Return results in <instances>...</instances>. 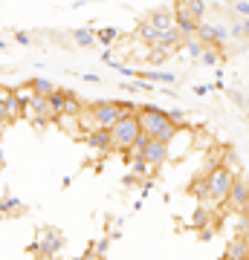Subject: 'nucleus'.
<instances>
[{
  "label": "nucleus",
  "mask_w": 249,
  "mask_h": 260,
  "mask_svg": "<svg viewBox=\"0 0 249 260\" xmlns=\"http://www.w3.org/2000/svg\"><path fill=\"white\" fill-rule=\"evenodd\" d=\"M235 12H238L240 18L246 20V18H249V3H235Z\"/></svg>",
  "instance_id": "28"
},
{
  "label": "nucleus",
  "mask_w": 249,
  "mask_h": 260,
  "mask_svg": "<svg viewBox=\"0 0 249 260\" xmlns=\"http://www.w3.org/2000/svg\"><path fill=\"white\" fill-rule=\"evenodd\" d=\"M185 49H188V55H191L194 61H203V55H206V49H209V47H203V44H200V38H197V41H188Z\"/></svg>",
  "instance_id": "20"
},
{
  "label": "nucleus",
  "mask_w": 249,
  "mask_h": 260,
  "mask_svg": "<svg viewBox=\"0 0 249 260\" xmlns=\"http://www.w3.org/2000/svg\"><path fill=\"white\" fill-rule=\"evenodd\" d=\"M185 6H188V12H191V18H194V20H203L206 3H200V0H185Z\"/></svg>",
  "instance_id": "23"
},
{
  "label": "nucleus",
  "mask_w": 249,
  "mask_h": 260,
  "mask_svg": "<svg viewBox=\"0 0 249 260\" xmlns=\"http://www.w3.org/2000/svg\"><path fill=\"white\" fill-rule=\"evenodd\" d=\"M206 177H209V194H212V200L223 205L232 194V185L238 182V174L226 165H212V171Z\"/></svg>",
  "instance_id": "3"
},
{
  "label": "nucleus",
  "mask_w": 249,
  "mask_h": 260,
  "mask_svg": "<svg viewBox=\"0 0 249 260\" xmlns=\"http://www.w3.org/2000/svg\"><path fill=\"white\" fill-rule=\"evenodd\" d=\"M107 246H110V240H107V237L96 240V246H93V251H90V257H104V254H107Z\"/></svg>",
  "instance_id": "24"
},
{
  "label": "nucleus",
  "mask_w": 249,
  "mask_h": 260,
  "mask_svg": "<svg viewBox=\"0 0 249 260\" xmlns=\"http://www.w3.org/2000/svg\"><path fill=\"white\" fill-rule=\"evenodd\" d=\"M142 159L148 162V168H162L165 165V159H168V145L151 139V145H148V150H145V156Z\"/></svg>",
  "instance_id": "8"
},
{
  "label": "nucleus",
  "mask_w": 249,
  "mask_h": 260,
  "mask_svg": "<svg viewBox=\"0 0 249 260\" xmlns=\"http://www.w3.org/2000/svg\"><path fill=\"white\" fill-rule=\"evenodd\" d=\"M139 124H142V133H145V136L159 139V136L174 124V121H171V116H168L165 110L151 107V104H142V107H139Z\"/></svg>",
  "instance_id": "4"
},
{
  "label": "nucleus",
  "mask_w": 249,
  "mask_h": 260,
  "mask_svg": "<svg viewBox=\"0 0 249 260\" xmlns=\"http://www.w3.org/2000/svg\"><path fill=\"white\" fill-rule=\"evenodd\" d=\"M148 23L154 29H159V32H168V29H177V15H174V9L159 6V9H154L148 15Z\"/></svg>",
  "instance_id": "6"
},
{
  "label": "nucleus",
  "mask_w": 249,
  "mask_h": 260,
  "mask_svg": "<svg viewBox=\"0 0 249 260\" xmlns=\"http://www.w3.org/2000/svg\"><path fill=\"white\" fill-rule=\"evenodd\" d=\"M116 38H119V32H116L113 26H104V29H99V32H96V41H99V44H104V47H107V44H113Z\"/></svg>",
  "instance_id": "21"
},
{
  "label": "nucleus",
  "mask_w": 249,
  "mask_h": 260,
  "mask_svg": "<svg viewBox=\"0 0 249 260\" xmlns=\"http://www.w3.org/2000/svg\"><path fill=\"white\" fill-rule=\"evenodd\" d=\"M84 139H87V145H90L93 150H102V153H110V150H113L110 130H90Z\"/></svg>",
  "instance_id": "10"
},
{
  "label": "nucleus",
  "mask_w": 249,
  "mask_h": 260,
  "mask_svg": "<svg viewBox=\"0 0 249 260\" xmlns=\"http://www.w3.org/2000/svg\"><path fill=\"white\" fill-rule=\"evenodd\" d=\"M194 225H197L200 232H206V229H209V208H203V205H200V208L194 211Z\"/></svg>",
  "instance_id": "22"
},
{
  "label": "nucleus",
  "mask_w": 249,
  "mask_h": 260,
  "mask_svg": "<svg viewBox=\"0 0 249 260\" xmlns=\"http://www.w3.org/2000/svg\"><path fill=\"white\" fill-rule=\"evenodd\" d=\"M0 113H3V124H9V121H15L20 116V102L15 99V93L3 90V95H0Z\"/></svg>",
  "instance_id": "9"
},
{
  "label": "nucleus",
  "mask_w": 249,
  "mask_h": 260,
  "mask_svg": "<svg viewBox=\"0 0 249 260\" xmlns=\"http://www.w3.org/2000/svg\"><path fill=\"white\" fill-rule=\"evenodd\" d=\"M220 61V49H206V55H203V61L200 64H209V67H214Z\"/></svg>",
  "instance_id": "25"
},
{
  "label": "nucleus",
  "mask_w": 249,
  "mask_h": 260,
  "mask_svg": "<svg viewBox=\"0 0 249 260\" xmlns=\"http://www.w3.org/2000/svg\"><path fill=\"white\" fill-rule=\"evenodd\" d=\"M168 58H171V49H165V47H154V49H151V52L145 55V61H148L151 67H157V64H165Z\"/></svg>",
  "instance_id": "17"
},
{
  "label": "nucleus",
  "mask_w": 249,
  "mask_h": 260,
  "mask_svg": "<svg viewBox=\"0 0 249 260\" xmlns=\"http://www.w3.org/2000/svg\"><path fill=\"white\" fill-rule=\"evenodd\" d=\"M246 107H249V95H246Z\"/></svg>",
  "instance_id": "35"
},
{
  "label": "nucleus",
  "mask_w": 249,
  "mask_h": 260,
  "mask_svg": "<svg viewBox=\"0 0 249 260\" xmlns=\"http://www.w3.org/2000/svg\"><path fill=\"white\" fill-rule=\"evenodd\" d=\"M113 136V150H122V153H130V148L136 145V139L142 136V124H139V113H125L122 121L110 130Z\"/></svg>",
  "instance_id": "1"
},
{
  "label": "nucleus",
  "mask_w": 249,
  "mask_h": 260,
  "mask_svg": "<svg viewBox=\"0 0 249 260\" xmlns=\"http://www.w3.org/2000/svg\"><path fill=\"white\" fill-rule=\"evenodd\" d=\"M139 38H142L145 44H151V47H159V38H162V32H159V29H154V26L145 20V23L139 26Z\"/></svg>",
  "instance_id": "16"
},
{
  "label": "nucleus",
  "mask_w": 249,
  "mask_h": 260,
  "mask_svg": "<svg viewBox=\"0 0 249 260\" xmlns=\"http://www.w3.org/2000/svg\"><path fill=\"white\" fill-rule=\"evenodd\" d=\"M200 44H203V47H212V49H220V32H217V26H214V23H200Z\"/></svg>",
  "instance_id": "12"
},
{
  "label": "nucleus",
  "mask_w": 249,
  "mask_h": 260,
  "mask_svg": "<svg viewBox=\"0 0 249 260\" xmlns=\"http://www.w3.org/2000/svg\"><path fill=\"white\" fill-rule=\"evenodd\" d=\"M229 99L238 104V107H246V95L240 93V90H229Z\"/></svg>",
  "instance_id": "27"
},
{
  "label": "nucleus",
  "mask_w": 249,
  "mask_h": 260,
  "mask_svg": "<svg viewBox=\"0 0 249 260\" xmlns=\"http://www.w3.org/2000/svg\"><path fill=\"white\" fill-rule=\"evenodd\" d=\"M174 15H177V29H180V35H183L185 44H188V41H197V35H200V20L191 18L188 6H185V3H177Z\"/></svg>",
  "instance_id": "5"
},
{
  "label": "nucleus",
  "mask_w": 249,
  "mask_h": 260,
  "mask_svg": "<svg viewBox=\"0 0 249 260\" xmlns=\"http://www.w3.org/2000/svg\"><path fill=\"white\" fill-rule=\"evenodd\" d=\"M136 75H142L148 81H157V84H177V75H171V73H136Z\"/></svg>",
  "instance_id": "19"
},
{
  "label": "nucleus",
  "mask_w": 249,
  "mask_h": 260,
  "mask_svg": "<svg viewBox=\"0 0 249 260\" xmlns=\"http://www.w3.org/2000/svg\"><path fill=\"white\" fill-rule=\"evenodd\" d=\"M246 240H249V237H246Z\"/></svg>",
  "instance_id": "37"
},
{
  "label": "nucleus",
  "mask_w": 249,
  "mask_h": 260,
  "mask_svg": "<svg viewBox=\"0 0 249 260\" xmlns=\"http://www.w3.org/2000/svg\"><path fill=\"white\" fill-rule=\"evenodd\" d=\"M168 116H171V121H177V124H180V119H183L185 113L183 110H168Z\"/></svg>",
  "instance_id": "31"
},
{
  "label": "nucleus",
  "mask_w": 249,
  "mask_h": 260,
  "mask_svg": "<svg viewBox=\"0 0 249 260\" xmlns=\"http://www.w3.org/2000/svg\"><path fill=\"white\" fill-rule=\"evenodd\" d=\"M73 41L78 44V47H93V44H96V32L81 26V29H75L73 32Z\"/></svg>",
  "instance_id": "18"
},
{
  "label": "nucleus",
  "mask_w": 249,
  "mask_h": 260,
  "mask_svg": "<svg viewBox=\"0 0 249 260\" xmlns=\"http://www.w3.org/2000/svg\"><path fill=\"white\" fill-rule=\"evenodd\" d=\"M226 203H229L238 214L243 211V205L249 203V182L243 177H238V182L232 185V194H229V200H226Z\"/></svg>",
  "instance_id": "7"
},
{
  "label": "nucleus",
  "mask_w": 249,
  "mask_h": 260,
  "mask_svg": "<svg viewBox=\"0 0 249 260\" xmlns=\"http://www.w3.org/2000/svg\"><path fill=\"white\" fill-rule=\"evenodd\" d=\"M209 90H212L209 84H197V87H194V93H197V95H206V93H209Z\"/></svg>",
  "instance_id": "32"
},
{
  "label": "nucleus",
  "mask_w": 249,
  "mask_h": 260,
  "mask_svg": "<svg viewBox=\"0 0 249 260\" xmlns=\"http://www.w3.org/2000/svg\"><path fill=\"white\" fill-rule=\"evenodd\" d=\"M188 194L197 197V200H212V194H209V177L191 179V185H188Z\"/></svg>",
  "instance_id": "14"
},
{
  "label": "nucleus",
  "mask_w": 249,
  "mask_h": 260,
  "mask_svg": "<svg viewBox=\"0 0 249 260\" xmlns=\"http://www.w3.org/2000/svg\"><path fill=\"white\" fill-rule=\"evenodd\" d=\"M29 87H32V93L35 95H44V99H52V95L58 93V87L52 81H46V78H32Z\"/></svg>",
  "instance_id": "13"
},
{
  "label": "nucleus",
  "mask_w": 249,
  "mask_h": 260,
  "mask_svg": "<svg viewBox=\"0 0 249 260\" xmlns=\"http://www.w3.org/2000/svg\"><path fill=\"white\" fill-rule=\"evenodd\" d=\"M15 41L23 44V47H29V35H26V32H15Z\"/></svg>",
  "instance_id": "30"
},
{
  "label": "nucleus",
  "mask_w": 249,
  "mask_h": 260,
  "mask_svg": "<svg viewBox=\"0 0 249 260\" xmlns=\"http://www.w3.org/2000/svg\"><path fill=\"white\" fill-rule=\"evenodd\" d=\"M246 260H249V254H246Z\"/></svg>",
  "instance_id": "36"
},
{
  "label": "nucleus",
  "mask_w": 249,
  "mask_h": 260,
  "mask_svg": "<svg viewBox=\"0 0 249 260\" xmlns=\"http://www.w3.org/2000/svg\"><path fill=\"white\" fill-rule=\"evenodd\" d=\"M128 113V104L122 102H93L90 104V119L93 130H113Z\"/></svg>",
  "instance_id": "2"
},
{
  "label": "nucleus",
  "mask_w": 249,
  "mask_h": 260,
  "mask_svg": "<svg viewBox=\"0 0 249 260\" xmlns=\"http://www.w3.org/2000/svg\"><path fill=\"white\" fill-rule=\"evenodd\" d=\"M61 246H64V237H61V234H46V240H44V246H38V251H44L46 257H49V254H56L58 249H61Z\"/></svg>",
  "instance_id": "15"
},
{
  "label": "nucleus",
  "mask_w": 249,
  "mask_h": 260,
  "mask_svg": "<svg viewBox=\"0 0 249 260\" xmlns=\"http://www.w3.org/2000/svg\"><path fill=\"white\" fill-rule=\"evenodd\" d=\"M238 29H240V38H249V18H246V20H240Z\"/></svg>",
  "instance_id": "29"
},
{
  "label": "nucleus",
  "mask_w": 249,
  "mask_h": 260,
  "mask_svg": "<svg viewBox=\"0 0 249 260\" xmlns=\"http://www.w3.org/2000/svg\"><path fill=\"white\" fill-rule=\"evenodd\" d=\"M81 78H84V81H90V84H99V81H102V78H99V75H93V73H84Z\"/></svg>",
  "instance_id": "33"
},
{
  "label": "nucleus",
  "mask_w": 249,
  "mask_h": 260,
  "mask_svg": "<svg viewBox=\"0 0 249 260\" xmlns=\"http://www.w3.org/2000/svg\"><path fill=\"white\" fill-rule=\"evenodd\" d=\"M246 254H249V240L235 234L229 240V246H226V260H246Z\"/></svg>",
  "instance_id": "11"
},
{
  "label": "nucleus",
  "mask_w": 249,
  "mask_h": 260,
  "mask_svg": "<svg viewBox=\"0 0 249 260\" xmlns=\"http://www.w3.org/2000/svg\"><path fill=\"white\" fill-rule=\"evenodd\" d=\"M240 214H243V217H246V220H249V203L243 205V211H240Z\"/></svg>",
  "instance_id": "34"
},
{
  "label": "nucleus",
  "mask_w": 249,
  "mask_h": 260,
  "mask_svg": "<svg viewBox=\"0 0 249 260\" xmlns=\"http://www.w3.org/2000/svg\"><path fill=\"white\" fill-rule=\"evenodd\" d=\"M12 208H20V203L15 197H3V214H15Z\"/></svg>",
  "instance_id": "26"
}]
</instances>
